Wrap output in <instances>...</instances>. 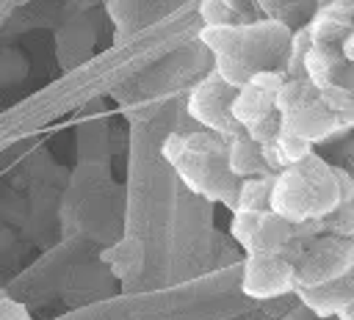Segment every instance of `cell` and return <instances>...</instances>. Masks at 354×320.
Segmentation results:
<instances>
[{
    "mask_svg": "<svg viewBox=\"0 0 354 320\" xmlns=\"http://www.w3.org/2000/svg\"><path fill=\"white\" fill-rule=\"evenodd\" d=\"M324 105L340 119V127L354 124V86H343V83H332L318 88Z\"/></svg>",
    "mask_w": 354,
    "mask_h": 320,
    "instance_id": "14",
    "label": "cell"
},
{
    "mask_svg": "<svg viewBox=\"0 0 354 320\" xmlns=\"http://www.w3.org/2000/svg\"><path fill=\"white\" fill-rule=\"evenodd\" d=\"M296 295L318 317H340L354 301V273H346L340 279H332L315 287H299Z\"/></svg>",
    "mask_w": 354,
    "mask_h": 320,
    "instance_id": "9",
    "label": "cell"
},
{
    "mask_svg": "<svg viewBox=\"0 0 354 320\" xmlns=\"http://www.w3.org/2000/svg\"><path fill=\"white\" fill-rule=\"evenodd\" d=\"M199 19L205 22V28H224L238 25L241 14L227 0H199Z\"/></svg>",
    "mask_w": 354,
    "mask_h": 320,
    "instance_id": "15",
    "label": "cell"
},
{
    "mask_svg": "<svg viewBox=\"0 0 354 320\" xmlns=\"http://www.w3.org/2000/svg\"><path fill=\"white\" fill-rule=\"evenodd\" d=\"M279 130L290 132L307 143H318L340 130V119L324 105L321 91H318V94L307 97L304 102H299L296 108H290L288 113H279Z\"/></svg>",
    "mask_w": 354,
    "mask_h": 320,
    "instance_id": "8",
    "label": "cell"
},
{
    "mask_svg": "<svg viewBox=\"0 0 354 320\" xmlns=\"http://www.w3.org/2000/svg\"><path fill=\"white\" fill-rule=\"evenodd\" d=\"M235 94H238V88H232L216 72H210L188 94V116L194 121H199L205 130H210V132L221 135L224 141H230L232 135H238L243 130L235 121V116H232V99H235Z\"/></svg>",
    "mask_w": 354,
    "mask_h": 320,
    "instance_id": "5",
    "label": "cell"
},
{
    "mask_svg": "<svg viewBox=\"0 0 354 320\" xmlns=\"http://www.w3.org/2000/svg\"><path fill=\"white\" fill-rule=\"evenodd\" d=\"M299 226L285 221L277 212H266L260 226H257V232H254V237H252V243H249V248H246V254H282L290 243L301 240Z\"/></svg>",
    "mask_w": 354,
    "mask_h": 320,
    "instance_id": "10",
    "label": "cell"
},
{
    "mask_svg": "<svg viewBox=\"0 0 354 320\" xmlns=\"http://www.w3.org/2000/svg\"><path fill=\"white\" fill-rule=\"evenodd\" d=\"M266 212H254V210H232V223H230V232L235 237L238 246H243V251L249 248L260 221H263Z\"/></svg>",
    "mask_w": 354,
    "mask_h": 320,
    "instance_id": "16",
    "label": "cell"
},
{
    "mask_svg": "<svg viewBox=\"0 0 354 320\" xmlns=\"http://www.w3.org/2000/svg\"><path fill=\"white\" fill-rule=\"evenodd\" d=\"M227 3H230V6H232V8H235L241 17H243V11L249 8V3H252V0H227Z\"/></svg>",
    "mask_w": 354,
    "mask_h": 320,
    "instance_id": "19",
    "label": "cell"
},
{
    "mask_svg": "<svg viewBox=\"0 0 354 320\" xmlns=\"http://www.w3.org/2000/svg\"><path fill=\"white\" fill-rule=\"evenodd\" d=\"M337 52L343 61H348L354 66V28H348L340 39H337Z\"/></svg>",
    "mask_w": 354,
    "mask_h": 320,
    "instance_id": "18",
    "label": "cell"
},
{
    "mask_svg": "<svg viewBox=\"0 0 354 320\" xmlns=\"http://www.w3.org/2000/svg\"><path fill=\"white\" fill-rule=\"evenodd\" d=\"M163 160L177 171V177L199 196L235 207L241 179L230 171L227 141L210 130L196 132H169L160 146Z\"/></svg>",
    "mask_w": 354,
    "mask_h": 320,
    "instance_id": "2",
    "label": "cell"
},
{
    "mask_svg": "<svg viewBox=\"0 0 354 320\" xmlns=\"http://www.w3.org/2000/svg\"><path fill=\"white\" fill-rule=\"evenodd\" d=\"M293 270H296V290L354 273V237H340L326 232L321 237L304 240L293 262Z\"/></svg>",
    "mask_w": 354,
    "mask_h": 320,
    "instance_id": "4",
    "label": "cell"
},
{
    "mask_svg": "<svg viewBox=\"0 0 354 320\" xmlns=\"http://www.w3.org/2000/svg\"><path fill=\"white\" fill-rule=\"evenodd\" d=\"M227 163H230V171H232L238 179L274 174V171L268 168V163H266L263 146L254 143L243 130L227 141Z\"/></svg>",
    "mask_w": 354,
    "mask_h": 320,
    "instance_id": "11",
    "label": "cell"
},
{
    "mask_svg": "<svg viewBox=\"0 0 354 320\" xmlns=\"http://www.w3.org/2000/svg\"><path fill=\"white\" fill-rule=\"evenodd\" d=\"M337 182H340V204L335 207V212H329L321 226L329 234H340V237H354V177L343 168H335Z\"/></svg>",
    "mask_w": 354,
    "mask_h": 320,
    "instance_id": "12",
    "label": "cell"
},
{
    "mask_svg": "<svg viewBox=\"0 0 354 320\" xmlns=\"http://www.w3.org/2000/svg\"><path fill=\"white\" fill-rule=\"evenodd\" d=\"M199 41L213 52V72L241 88L257 72L279 69L290 58L293 33L279 19H260V22H238L224 28H202Z\"/></svg>",
    "mask_w": 354,
    "mask_h": 320,
    "instance_id": "1",
    "label": "cell"
},
{
    "mask_svg": "<svg viewBox=\"0 0 354 320\" xmlns=\"http://www.w3.org/2000/svg\"><path fill=\"white\" fill-rule=\"evenodd\" d=\"M340 204V182L335 166H329L315 152L293 166H285L274 177L271 212L290 223L324 221Z\"/></svg>",
    "mask_w": 354,
    "mask_h": 320,
    "instance_id": "3",
    "label": "cell"
},
{
    "mask_svg": "<svg viewBox=\"0 0 354 320\" xmlns=\"http://www.w3.org/2000/svg\"><path fill=\"white\" fill-rule=\"evenodd\" d=\"M0 320H28L25 309L8 298H0Z\"/></svg>",
    "mask_w": 354,
    "mask_h": 320,
    "instance_id": "17",
    "label": "cell"
},
{
    "mask_svg": "<svg viewBox=\"0 0 354 320\" xmlns=\"http://www.w3.org/2000/svg\"><path fill=\"white\" fill-rule=\"evenodd\" d=\"M274 177H277V174H266V177H249V179H241V185H238V196H235V207H232V210L271 212Z\"/></svg>",
    "mask_w": 354,
    "mask_h": 320,
    "instance_id": "13",
    "label": "cell"
},
{
    "mask_svg": "<svg viewBox=\"0 0 354 320\" xmlns=\"http://www.w3.org/2000/svg\"><path fill=\"white\" fill-rule=\"evenodd\" d=\"M340 320H354V301H351V303H348V309L340 314Z\"/></svg>",
    "mask_w": 354,
    "mask_h": 320,
    "instance_id": "20",
    "label": "cell"
},
{
    "mask_svg": "<svg viewBox=\"0 0 354 320\" xmlns=\"http://www.w3.org/2000/svg\"><path fill=\"white\" fill-rule=\"evenodd\" d=\"M241 290L249 298H279L296 292V270L285 254H246Z\"/></svg>",
    "mask_w": 354,
    "mask_h": 320,
    "instance_id": "6",
    "label": "cell"
},
{
    "mask_svg": "<svg viewBox=\"0 0 354 320\" xmlns=\"http://www.w3.org/2000/svg\"><path fill=\"white\" fill-rule=\"evenodd\" d=\"M282 80L285 74L279 69H268V72H257L254 77H249L246 86L238 88L232 99V116L243 130L277 113V91Z\"/></svg>",
    "mask_w": 354,
    "mask_h": 320,
    "instance_id": "7",
    "label": "cell"
}]
</instances>
